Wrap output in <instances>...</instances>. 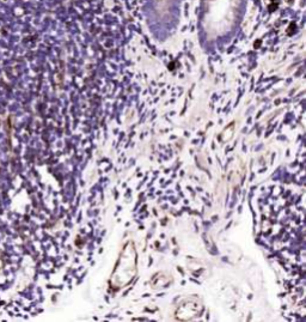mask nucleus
<instances>
[{
    "label": "nucleus",
    "instance_id": "obj_1",
    "mask_svg": "<svg viewBox=\"0 0 306 322\" xmlns=\"http://www.w3.org/2000/svg\"><path fill=\"white\" fill-rule=\"evenodd\" d=\"M138 272V254L135 246L132 241H128L120 253L118 260L115 265L110 277V286L114 289H121L129 285L135 278Z\"/></svg>",
    "mask_w": 306,
    "mask_h": 322
},
{
    "label": "nucleus",
    "instance_id": "obj_2",
    "mask_svg": "<svg viewBox=\"0 0 306 322\" xmlns=\"http://www.w3.org/2000/svg\"><path fill=\"white\" fill-rule=\"evenodd\" d=\"M203 313V304L197 297H189L182 301L176 309L175 317L180 321H190L201 316Z\"/></svg>",
    "mask_w": 306,
    "mask_h": 322
}]
</instances>
